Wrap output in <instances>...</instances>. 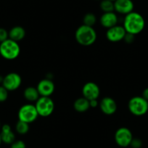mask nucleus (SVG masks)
<instances>
[{"mask_svg":"<svg viewBox=\"0 0 148 148\" xmlns=\"http://www.w3.org/2000/svg\"><path fill=\"white\" fill-rule=\"evenodd\" d=\"M123 26L126 33L136 36L144 30L145 21L141 14L133 11L125 15Z\"/></svg>","mask_w":148,"mask_h":148,"instance_id":"nucleus-1","label":"nucleus"},{"mask_svg":"<svg viewBox=\"0 0 148 148\" xmlns=\"http://www.w3.org/2000/svg\"><path fill=\"white\" fill-rule=\"evenodd\" d=\"M76 40L80 45L89 47L97 40V33L93 27L82 25L77 28L75 34Z\"/></svg>","mask_w":148,"mask_h":148,"instance_id":"nucleus-2","label":"nucleus"},{"mask_svg":"<svg viewBox=\"0 0 148 148\" xmlns=\"http://www.w3.org/2000/svg\"><path fill=\"white\" fill-rule=\"evenodd\" d=\"M21 54V47L18 42L10 39L0 43V55L8 60H13Z\"/></svg>","mask_w":148,"mask_h":148,"instance_id":"nucleus-3","label":"nucleus"},{"mask_svg":"<svg viewBox=\"0 0 148 148\" xmlns=\"http://www.w3.org/2000/svg\"><path fill=\"white\" fill-rule=\"evenodd\" d=\"M128 108L132 115L142 116L148 112V101L142 96L133 97L129 101Z\"/></svg>","mask_w":148,"mask_h":148,"instance_id":"nucleus-4","label":"nucleus"},{"mask_svg":"<svg viewBox=\"0 0 148 148\" xmlns=\"http://www.w3.org/2000/svg\"><path fill=\"white\" fill-rule=\"evenodd\" d=\"M39 116L48 117L51 116L55 109V103L50 97H40L35 104Z\"/></svg>","mask_w":148,"mask_h":148,"instance_id":"nucleus-5","label":"nucleus"},{"mask_svg":"<svg viewBox=\"0 0 148 148\" xmlns=\"http://www.w3.org/2000/svg\"><path fill=\"white\" fill-rule=\"evenodd\" d=\"M39 116V113L37 112L35 105L32 104L23 105L18 111V120L27 123L34 122Z\"/></svg>","mask_w":148,"mask_h":148,"instance_id":"nucleus-6","label":"nucleus"},{"mask_svg":"<svg viewBox=\"0 0 148 148\" xmlns=\"http://www.w3.org/2000/svg\"><path fill=\"white\" fill-rule=\"evenodd\" d=\"M115 142L119 147L126 148L130 146L131 142L133 139V134L129 129L126 127H121L115 133Z\"/></svg>","mask_w":148,"mask_h":148,"instance_id":"nucleus-7","label":"nucleus"},{"mask_svg":"<svg viewBox=\"0 0 148 148\" xmlns=\"http://www.w3.org/2000/svg\"><path fill=\"white\" fill-rule=\"evenodd\" d=\"M22 84L21 76L17 73H10L4 77L2 86L9 92L17 90Z\"/></svg>","mask_w":148,"mask_h":148,"instance_id":"nucleus-8","label":"nucleus"},{"mask_svg":"<svg viewBox=\"0 0 148 148\" xmlns=\"http://www.w3.org/2000/svg\"><path fill=\"white\" fill-rule=\"evenodd\" d=\"M126 31L123 26L121 25H115L107 30L106 38L111 42H119L123 40Z\"/></svg>","mask_w":148,"mask_h":148,"instance_id":"nucleus-9","label":"nucleus"},{"mask_svg":"<svg viewBox=\"0 0 148 148\" xmlns=\"http://www.w3.org/2000/svg\"><path fill=\"white\" fill-rule=\"evenodd\" d=\"M82 95L88 100L97 99L100 95L99 86L95 82H89L85 84L82 88Z\"/></svg>","mask_w":148,"mask_h":148,"instance_id":"nucleus-10","label":"nucleus"},{"mask_svg":"<svg viewBox=\"0 0 148 148\" xmlns=\"http://www.w3.org/2000/svg\"><path fill=\"white\" fill-rule=\"evenodd\" d=\"M36 89L40 97H50L55 91V84L51 79H45L37 84Z\"/></svg>","mask_w":148,"mask_h":148,"instance_id":"nucleus-11","label":"nucleus"},{"mask_svg":"<svg viewBox=\"0 0 148 148\" xmlns=\"http://www.w3.org/2000/svg\"><path fill=\"white\" fill-rule=\"evenodd\" d=\"M99 108L104 114L107 116L114 114L117 110V104L116 102L112 97H105L99 104Z\"/></svg>","mask_w":148,"mask_h":148,"instance_id":"nucleus-12","label":"nucleus"},{"mask_svg":"<svg viewBox=\"0 0 148 148\" xmlns=\"http://www.w3.org/2000/svg\"><path fill=\"white\" fill-rule=\"evenodd\" d=\"M134 5L132 0H116L114 2V9L116 12L121 15H127L133 12Z\"/></svg>","mask_w":148,"mask_h":148,"instance_id":"nucleus-13","label":"nucleus"},{"mask_svg":"<svg viewBox=\"0 0 148 148\" xmlns=\"http://www.w3.org/2000/svg\"><path fill=\"white\" fill-rule=\"evenodd\" d=\"M119 18L114 12H104L99 18V23L104 28L107 29L117 25Z\"/></svg>","mask_w":148,"mask_h":148,"instance_id":"nucleus-14","label":"nucleus"},{"mask_svg":"<svg viewBox=\"0 0 148 148\" xmlns=\"http://www.w3.org/2000/svg\"><path fill=\"white\" fill-rule=\"evenodd\" d=\"M0 135L2 142L7 145H11L15 141V135L9 124H4L3 126H2Z\"/></svg>","mask_w":148,"mask_h":148,"instance_id":"nucleus-15","label":"nucleus"},{"mask_svg":"<svg viewBox=\"0 0 148 148\" xmlns=\"http://www.w3.org/2000/svg\"><path fill=\"white\" fill-rule=\"evenodd\" d=\"M25 36V31L22 26H17L12 27L9 31V39L15 41V42H20L24 39Z\"/></svg>","mask_w":148,"mask_h":148,"instance_id":"nucleus-16","label":"nucleus"},{"mask_svg":"<svg viewBox=\"0 0 148 148\" xmlns=\"http://www.w3.org/2000/svg\"><path fill=\"white\" fill-rule=\"evenodd\" d=\"M74 110L79 113H84L86 111L90 108V105H89V100L86 99L85 97L78 98L73 103Z\"/></svg>","mask_w":148,"mask_h":148,"instance_id":"nucleus-17","label":"nucleus"},{"mask_svg":"<svg viewBox=\"0 0 148 148\" xmlns=\"http://www.w3.org/2000/svg\"><path fill=\"white\" fill-rule=\"evenodd\" d=\"M23 96L28 102H36L37 99L40 97L36 87H33V86H28L24 90Z\"/></svg>","mask_w":148,"mask_h":148,"instance_id":"nucleus-18","label":"nucleus"},{"mask_svg":"<svg viewBox=\"0 0 148 148\" xmlns=\"http://www.w3.org/2000/svg\"><path fill=\"white\" fill-rule=\"evenodd\" d=\"M100 9L103 12H114V2L110 0H101Z\"/></svg>","mask_w":148,"mask_h":148,"instance_id":"nucleus-19","label":"nucleus"},{"mask_svg":"<svg viewBox=\"0 0 148 148\" xmlns=\"http://www.w3.org/2000/svg\"><path fill=\"white\" fill-rule=\"evenodd\" d=\"M15 130L19 134H26L29 131V123L18 120V123H16V126H15Z\"/></svg>","mask_w":148,"mask_h":148,"instance_id":"nucleus-20","label":"nucleus"},{"mask_svg":"<svg viewBox=\"0 0 148 148\" xmlns=\"http://www.w3.org/2000/svg\"><path fill=\"white\" fill-rule=\"evenodd\" d=\"M97 22V18L96 15L92 12H89L86 13V15L84 16L83 18V23L84 25H87V26L93 27V25L96 23Z\"/></svg>","mask_w":148,"mask_h":148,"instance_id":"nucleus-21","label":"nucleus"},{"mask_svg":"<svg viewBox=\"0 0 148 148\" xmlns=\"http://www.w3.org/2000/svg\"><path fill=\"white\" fill-rule=\"evenodd\" d=\"M8 92L9 91L3 86H0V102H3L8 99Z\"/></svg>","mask_w":148,"mask_h":148,"instance_id":"nucleus-22","label":"nucleus"},{"mask_svg":"<svg viewBox=\"0 0 148 148\" xmlns=\"http://www.w3.org/2000/svg\"><path fill=\"white\" fill-rule=\"evenodd\" d=\"M9 39V32L4 28H0V43Z\"/></svg>","mask_w":148,"mask_h":148,"instance_id":"nucleus-23","label":"nucleus"},{"mask_svg":"<svg viewBox=\"0 0 148 148\" xmlns=\"http://www.w3.org/2000/svg\"><path fill=\"white\" fill-rule=\"evenodd\" d=\"M142 146V142L139 138H133L131 142L130 147L132 148H141Z\"/></svg>","mask_w":148,"mask_h":148,"instance_id":"nucleus-24","label":"nucleus"},{"mask_svg":"<svg viewBox=\"0 0 148 148\" xmlns=\"http://www.w3.org/2000/svg\"><path fill=\"white\" fill-rule=\"evenodd\" d=\"M10 148H26V145L23 141L15 140L10 145Z\"/></svg>","mask_w":148,"mask_h":148,"instance_id":"nucleus-25","label":"nucleus"},{"mask_svg":"<svg viewBox=\"0 0 148 148\" xmlns=\"http://www.w3.org/2000/svg\"><path fill=\"white\" fill-rule=\"evenodd\" d=\"M134 39H135V35H133V34H129V33H126L124 38H123V40L125 41V42H126V43L128 44L133 43Z\"/></svg>","mask_w":148,"mask_h":148,"instance_id":"nucleus-26","label":"nucleus"},{"mask_svg":"<svg viewBox=\"0 0 148 148\" xmlns=\"http://www.w3.org/2000/svg\"><path fill=\"white\" fill-rule=\"evenodd\" d=\"M99 102H98L97 99H92V100H89V105H90V108H95L99 105Z\"/></svg>","mask_w":148,"mask_h":148,"instance_id":"nucleus-27","label":"nucleus"},{"mask_svg":"<svg viewBox=\"0 0 148 148\" xmlns=\"http://www.w3.org/2000/svg\"><path fill=\"white\" fill-rule=\"evenodd\" d=\"M142 97L145 98L146 100L148 101V88H146L145 89H144L143 92H142Z\"/></svg>","mask_w":148,"mask_h":148,"instance_id":"nucleus-28","label":"nucleus"},{"mask_svg":"<svg viewBox=\"0 0 148 148\" xmlns=\"http://www.w3.org/2000/svg\"><path fill=\"white\" fill-rule=\"evenodd\" d=\"M3 79H4V77H2V76H0V84H2V82H3Z\"/></svg>","mask_w":148,"mask_h":148,"instance_id":"nucleus-29","label":"nucleus"},{"mask_svg":"<svg viewBox=\"0 0 148 148\" xmlns=\"http://www.w3.org/2000/svg\"><path fill=\"white\" fill-rule=\"evenodd\" d=\"M2 138H1V135H0V145H1V144H2Z\"/></svg>","mask_w":148,"mask_h":148,"instance_id":"nucleus-30","label":"nucleus"},{"mask_svg":"<svg viewBox=\"0 0 148 148\" xmlns=\"http://www.w3.org/2000/svg\"><path fill=\"white\" fill-rule=\"evenodd\" d=\"M110 1H112V2H114L115 1H116V0H110Z\"/></svg>","mask_w":148,"mask_h":148,"instance_id":"nucleus-31","label":"nucleus"},{"mask_svg":"<svg viewBox=\"0 0 148 148\" xmlns=\"http://www.w3.org/2000/svg\"><path fill=\"white\" fill-rule=\"evenodd\" d=\"M1 128H2V126H1V123H0V129H1Z\"/></svg>","mask_w":148,"mask_h":148,"instance_id":"nucleus-32","label":"nucleus"},{"mask_svg":"<svg viewBox=\"0 0 148 148\" xmlns=\"http://www.w3.org/2000/svg\"><path fill=\"white\" fill-rule=\"evenodd\" d=\"M97 1H99V0H97ZM100 1H101V0H100Z\"/></svg>","mask_w":148,"mask_h":148,"instance_id":"nucleus-33","label":"nucleus"},{"mask_svg":"<svg viewBox=\"0 0 148 148\" xmlns=\"http://www.w3.org/2000/svg\"><path fill=\"white\" fill-rule=\"evenodd\" d=\"M129 148H132V147H129Z\"/></svg>","mask_w":148,"mask_h":148,"instance_id":"nucleus-34","label":"nucleus"}]
</instances>
